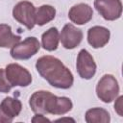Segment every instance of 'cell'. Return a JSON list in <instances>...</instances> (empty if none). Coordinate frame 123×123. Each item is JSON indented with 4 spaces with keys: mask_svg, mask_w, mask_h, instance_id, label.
I'll list each match as a JSON object with an SVG mask.
<instances>
[{
    "mask_svg": "<svg viewBox=\"0 0 123 123\" xmlns=\"http://www.w3.org/2000/svg\"><path fill=\"white\" fill-rule=\"evenodd\" d=\"M36 68L38 74L54 87L67 89L73 85L74 79L71 71L58 58L42 56L37 59Z\"/></svg>",
    "mask_w": 123,
    "mask_h": 123,
    "instance_id": "1",
    "label": "cell"
},
{
    "mask_svg": "<svg viewBox=\"0 0 123 123\" xmlns=\"http://www.w3.org/2000/svg\"><path fill=\"white\" fill-rule=\"evenodd\" d=\"M31 110L35 113L62 115L72 110L73 104L68 97H59L47 90H38L29 100Z\"/></svg>",
    "mask_w": 123,
    "mask_h": 123,
    "instance_id": "2",
    "label": "cell"
},
{
    "mask_svg": "<svg viewBox=\"0 0 123 123\" xmlns=\"http://www.w3.org/2000/svg\"><path fill=\"white\" fill-rule=\"evenodd\" d=\"M119 93V85L114 76L105 74L96 86L97 97L104 103L112 102Z\"/></svg>",
    "mask_w": 123,
    "mask_h": 123,
    "instance_id": "3",
    "label": "cell"
},
{
    "mask_svg": "<svg viewBox=\"0 0 123 123\" xmlns=\"http://www.w3.org/2000/svg\"><path fill=\"white\" fill-rule=\"evenodd\" d=\"M40 49V43L35 37H26L24 40L14 44L11 51V57L14 60H28L35 56Z\"/></svg>",
    "mask_w": 123,
    "mask_h": 123,
    "instance_id": "4",
    "label": "cell"
},
{
    "mask_svg": "<svg viewBox=\"0 0 123 123\" xmlns=\"http://www.w3.org/2000/svg\"><path fill=\"white\" fill-rule=\"evenodd\" d=\"M5 74L12 87H26L32 83L31 73L18 63H9L5 68Z\"/></svg>",
    "mask_w": 123,
    "mask_h": 123,
    "instance_id": "5",
    "label": "cell"
},
{
    "mask_svg": "<svg viewBox=\"0 0 123 123\" xmlns=\"http://www.w3.org/2000/svg\"><path fill=\"white\" fill-rule=\"evenodd\" d=\"M13 18L24 25L28 30H32L35 26V15L36 8L33 3L29 1L18 2L12 10Z\"/></svg>",
    "mask_w": 123,
    "mask_h": 123,
    "instance_id": "6",
    "label": "cell"
},
{
    "mask_svg": "<svg viewBox=\"0 0 123 123\" xmlns=\"http://www.w3.org/2000/svg\"><path fill=\"white\" fill-rule=\"evenodd\" d=\"M94 8L108 21L118 19L122 13V3L120 0H95Z\"/></svg>",
    "mask_w": 123,
    "mask_h": 123,
    "instance_id": "7",
    "label": "cell"
},
{
    "mask_svg": "<svg viewBox=\"0 0 123 123\" xmlns=\"http://www.w3.org/2000/svg\"><path fill=\"white\" fill-rule=\"evenodd\" d=\"M76 67L79 76L86 80L91 79L96 73V63L94 59L86 49H82L78 53Z\"/></svg>",
    "mask_w": 123,
    "mask_h": 123,
    "instance_id": "8",
    "label": "cell"
},
{
    "mask_svg": "<svg viewBox=\"0 0 123 123\" xmlns=\"http://www.w3.org/2000/svg\"><path fill=\"white\" fill-rule=\"evenodd\" d=\"M22 110L20 100L12 97H6L0 103V123H10L18 116Z\"/></svg>",
    "mask_w": 123,
    "mask_h": 123,
    "instance_id": "9",
    "label": "cell"
},
{
    "mask_svg": "<svg viewBox=\"0 0 123 123\" xmlns=\"http://www.w3.org/2000/svg\"><path fill=\"white\" fill-rule=\"evenodd\" d=\"M82 39H83L82 30L75 27L71 23L65 24L60 34V40L62 42V45L65 49L76 48L82 42Z\"/></svg>",
    "mask_w": 123,
    "mask_h": 123,
    "instance_id": "10",
    "label": "cell"
},
{
    "mask_svg": "<svg viewBox=\"0 0 123 123\" xmlns=\"http://www.w3.org/2000/svg\"><path fill=\"white\" fill-rule=\"evenodd\" d=\"M92 16H93L92 8L86 3H80L74 5L73 7H71V9L68 12L69 19L77 25H84L89 22L92 19Z\"/></svg>",
    "mask_w": 123,
    "mask_h": 123,
    "instance_id": "11",
    "label": "cell"
},
{
    "mask_svg": "<svg viewBox=\"0 0 123 123\" xmlns=\"http://www.w3.org/2000/svg\"><path fill=\"white\" fill-rule=\"evenodd\" d=\"M110 30L103 26H93L87 31V41L93 48L104 47L110 40Z\"/></svg>",
    "mask_w": 123,
    "mask_h": 123,
    "instance_id": "12",
    "label": "cell"
},
{
    "mask_svg": "<svg viewBox=\"0 0 123 123\" xmlns=\"http://www.w3.org/2000/svg\"><path fill=\"white\" fill-rule=\"evenodd\" d=\"M56 16V9L51 5H42L36 9L35 24L43 26L52 21Z\"/></svg>",
    "mask_w": 123,
    "mask_h": 123,
    "instance_id": "13",
    "label": "cell"
},
{
    "mask_svg": "<svg viewBox=\"0 0 123 123\" xmlns=\"http://www.w3.org/2000/svg\"><path fill=\"white\" fill-rule=\"evenodd\" d=\"M60 34L56 27H52L44 32L41 36V46L47 51H55L58 48Z\"/></svg>",
    "mask_w": 123,
    "mask_h": 123,
    "instance_id": "14",
    "label": "cell"
},
{
    "mask_svg": "<svg viewBox=\"0 0 123 123\" xmlns=\"http://www.w3.org/2000/svg\"><path fill=\"white\" fill-rule=\"evenodd\" d=\"M21 39L20 36L12 34V28L8 24H0V47L12 48L14 44L19 42Z\"/></svg>",
    "mask_w": 123,
    "mask_h": 123,
    "instance_id": "15",
    "label": "cell"
},
{
    "mask_svg": "<svg viewBox=\"0 0 123 123\" xmlns=\"http://www.w3.org/2000/svg\"><path fill=\"white\" fill-rule=\"evenodd\" d=\"M85 120L87 123H109L111 116L109 111L103 108H92L86 111Z\"/></svg>",
    "mask_w": 123,
    "mask_h": 123,
    "instance_id": "16",
    "label": "cell"
},
{
    "mask_svg": "<svg viewBox=\"0 0 123 123\" xmlns=\"http://www.w3.org/2000/svg\"><path fill=\"white\" fill-rule=\"evenodd\" d=\"M12 88V86L7 80L5 69L0 68V92L2 93H8Z\"/></svg>",
    "mask_w": 123,
    "mask_h": 123,
    "instance_id": "17",
    "label": "cell"
},
{
    "mask_svg": "<svg viewBox=\"0 0 123 123\" xmlns=\"http://www.w3.org/2000/svg\"><path fill=\"white\" fill-rule=\"evenodd\" d=\"M122 101H123V96H119L115 100V103H114V110H115V111L117 112V114L119 116H123V112H122V110H123Z\"/></svg>",
    "mask_w": 123,
    "mask_h": 123,
    "instance_id": "18",
    "label": "cell"
},
{
    "mask_svg": "<svg viewBox=\"0 0 123 123\" xmlns=\"http://www.w3.org/2000/svg\"><path fill=\"white\" fill-rule=\"evenodd\" d=\"M51 120L48 119L47 117H45L43 114L40 113H36V115L32 118V122L34 123H41V122H50Z\"/></svg>",
    "mask_w": 123,
    "mask_h": 123,
    "instance_id": "19",
    "label": "cell"
},
{
    "mask_svg": "<svg viewBox=\"0 0 123 123\" xmlns=\"http://www.w3.org/2000/svg\"><path fill=\"white\" fill-rule=\"evenodd\" d=\"M63 120H71V121H73V122L75 121L74 119H72V118H68V117H66V118H62H62H59V119H57L56 121H57V122H59V121H63Z\"/></svg>",
    "mask_w": 123,
    "mask_h": 123,
    "instance_id": "20",
    "label": "cell"
}]
</instances>
